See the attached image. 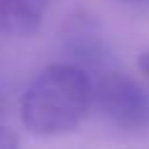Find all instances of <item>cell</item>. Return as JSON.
I'll list each match as a JSON object with an SVG mask.
<instances>
[{"instance_id":"8992f818","label":"cell","mask_w":149,"mask_h":149,"mask_svg":"<svg viewBox=\"0 0 149 149\" xmlns=\"http://www.w3.org/2000/svg\"><path fill=\"white\" fill-rule=\"evenodd\" d=\"M137 68H140V72L149 79V51L140 54V58H137Z\"/></svg>"},{"instance_id":"5b68a950","label":"cell","mask_w":149,"mask_h":149,"mask_svg":"<svg viewBox=\"0 0 149 149\" xmlns=\"http://www.w3.org/2000/svg\"><path fill=\"white\" fill-rule=\"evenodd\" d=\"M2 112H5V95L0 91V149H12V147L19 144V137L9 126L2 123Z\"/></svg>"},{"instance_id":"52a82bcc","label":"cell","mask_w":149,"mask_h":149,"mask_svg":"<svg viewBox=\"0 0 149 149\" xmlns=\"http://www.w3.org/2000/svg\"><path fill=\"white\" fill-rule=\"evenodd\" d=\"M119 2H126V5H144L149 0H119Z\"/></svg>"},{"instance_id":"7a4b0ae2","label":"cell","mask_w":149,"mask_h":149,"mask_svg":"<svg viewBox=\"0 0 149 149\" xmlns=\"http://www.w3.org/2000/svg\"><path fill=\"white\" fill-rule=\"evenodd\" d=\"M93 107L121 128L149 126V93L126 72L102 70L93 79Z\"/></svg>"},{"instance_id":"277c9868","label":"cell","mask_w":149,"mask_h":149,"mask_svg":"<svg viewBox=\"0 0 149 149\" xmlns=\"http://www.w3.org/2000/svg\"><path fill=\"white\" fill-rule=\"evenodd\" d=\"M49 0H0V33L9 37H30L40 30Z\"/></svg>"},{"instance_id":"6da1fadb","label":"cell","mask_w":149,"mask_h":149,"mask_svg":"<svg viewBox=\"0 0 149 149\" xmlns=\"http://www.w3.org/2000/svg\"><path fill=\"white\" fill-rule=\"evenodd\" d=\"M93 107V79L84 68L65 61L42 68L21 93V121L40 137L72 133Z\"/></svg>"},{"instance_id":"3957f363","label":"cell","mask_w":149,"mask_h":149,"mask_svg":"<svg viewBox=\"0 0 149 149\" xmlns=\"http://www.w3.org/2000/svg\"><path fill=\"white\" fill-rule=\"evenodd\" d=\"M61 44L70 63L84 68L86 72L109 70L112 47L100 26V21L91 12H74L61 28Z\"/></svg>"}]
</instances>
